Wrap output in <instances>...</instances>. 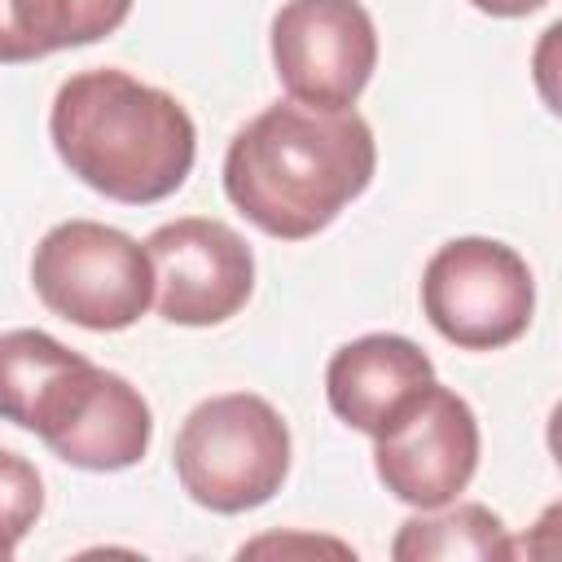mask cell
I'll return each mask as SVG.
<instances>
[{"label":"cell","instance_id":"cell-4","mask_svg":"<svg viewBox=\"0 0 562 562\" xmlns=\"http://www.w3.org/2000/svg\"><path fill=\"white\" fill-rule=\"evenodd\" d=\"M40 303L92 334L127 329L154 303V268L136 237L97 220L53 224L31 255Z\"/></svg>","mask_w":562,"mask_h":562},{"label":"cell","instance_id":"cell-15","mask_svg":"<svg viewBox=\"0 0 562 562\" xmlns=\"http://www.w3.org/2000/svg\"><path fill=\"white\" fill-rule=\"evenodd\" d=\"M479 13H492V18H527L536 9H544L549 0H470Z\"/></svg>","mask_w":562,"mask_h":562},{"label":"cell","instance_id":"cell-10","mask_svg":"<svg viewBox=\"0 0 562 562\" xmlns=\"http://www.w3.org/2000/svg\"><path fill=\"white\" fill-rule=\"evenodd\" d=\"M40 439L66 465L110 474V470L136 465L149 452L154 413H149L145 395L123 373H110V369L92 364L83 373V382L75 386L70 404L61 408V417Z\"/></svg>","mask_w":562,"mask_h":562},{"label":"cell","instance_id":"cell-13","mask_svg":"<svg viewBox=\"0 0 562 562\" xmlns=\"http://www.w3.org/2000/svg\"><path fill=\"white\" fill-rule=\"evenodd\" d=\"M400 562H426V558H509V531L487 505H457L448 514H417L400 522V536L391 544Z\"/></svg>","mask_w":562,"mask_h":562},{"label":"cell","instance_id":"cell-14","mask_svg":"<svg viewBox=\"0 0 562 562\" xmlns=\"http://www.w3.org/2000/svg\"><path fill=\"white\" fill-rule=\"evenodd\" d=\"M44 509V483H40V470L0 448V562H9L18 553V544L26 540V531L35 527Z\"/></svg>","mask_w":562,"mask_h":562},{"label":"cell","instance_id":"cell-6","mask_svg":"<svg viewBox=\"0 0 562 562\" xmlns=\"http://www.w3.org/2000/svg\"><path fill=\"white\" fill-rule=\"evenodd\" d=\"M272 66L290 101L351 110L378 66V31L360 0H285L272 18Z\"/></svg>","mask_w":562,"mask_h":562},{"label":"cell","instance_id":"cell-1","mask_svg":"<svg viewBox=\"0 0 562 562\" xmlns=\"http://www.w3.org/2000/svg\"><path fill=\"white\" fill-rule=\"evenodd\" d=\"M373 167V127L356 110L277 101L228 140L224 193L259 233L307 241L369 189Z\"/></svg>","mask_w":562,"mask_h":562},{"label":"cell","instance_id":"cell-5","mask_svg":"<svg viewBox=\"0 0 562 562\" xmlns=\"http://www.w3.org/2000/svg\"><path fill=\"white\" fill-rule=\"evenodd\" d=\"M422 312L461 351H496L527 334L536 281L527 259L492 237L443 241L422 272Z\"/></svg>","mask_w":562,"mask_h":562},{"label":"cell","instance_id":"cell-11","mask_svg":"<svg viewBox=\"0 0 562 562\" xmlns=\"http://www.w3.org/2000/svg\"><path fill=\"white\" fill-rule=\"evenodd\" d=\"M132 0H0V66L40 61L119 31Z\"/></svg>","mask_w":562,"mask_h":562},{"label":"cell","instance_id":"cell-9","mask_svg":"<svg viewBox=\"0 0 562 562\" xmlns=\"http://www.w3.org/2000/svg\"><path fill=\"white\" fill-rule=\"evenodd\" d=\"M435 382L430 356L404 334H364L342 342L325 364V400L351 430L386 435L408 404Z\"/></svg>","mask_w":562,"mask_h":562},{"label":"cell","instance_id":"cell-3","mask_svg":"<svg viewBox=\"0 0 562 562\" xmlns=\"http://www.w3.org/2000/svg\"><path fill=\"white\" fill-rule=\"evenodd\" d=\"M176 479L211 514L268 505L290 474V426L250 391L202 400L176 430Z\"/></svg>","mask_w":562,"mask_h":562},{"label":"cell","instance_id":"cell-12","mask_svg":"<svg viewBox=\"0 0 562 562\" xmlns=\"http://www.w3.org/2000/svg\"><path fill=\"white\" fill-rule=\"evenodd\" d=\"M88 356L70 351L44 329H9L0 334V422L35 430L57 382Z\"/></svg>","mask_w":562,"mask_h":562},{"label":"cell","instance_id":"cell-8","mask_svg":"<svg viewBox=\"0 0 562 562\" xmlns=\"http://www.w3.org/2000/svg\"><path fill=\"white\" fill-rule=\"evenodd\" d=\"M373 470L395 501L422 514L452 505L479 470L474 408L457 391L430 382L408 413L373 439Z\"/></svg>","mask_w":562,"mask_h":562},{"label":"cell","instance_id":"cell-7","mask_svg":"<svg viewBox=\"0 0 562 562\" xmlns=\"http://www.w3.org/2000/svg\"><path fill=\"white\" fill-rule=\"evenodd\" d=\"M154 268V303L171 325L206 329L237 316L255 290V255L246 237L206 215L158 224L145 241Z\"/></svg>","mask_w":562,"mask_h":562},{"label":"cell","instance_id":"cell-2","mask_svg":"<svg viewBox=\"0 0 562 562\" xmlns=\"http://www.w3.org/2000/svg\"><path fill=\"white\" fill-rule=\"evenodd\" d=\"M48 136L70 176L127 206L171 198L198 154L189 110L171 92L110 66L79 70L57 88Z\"/></svg>","mask_w":562,"mask_h":562}]
</instances>
